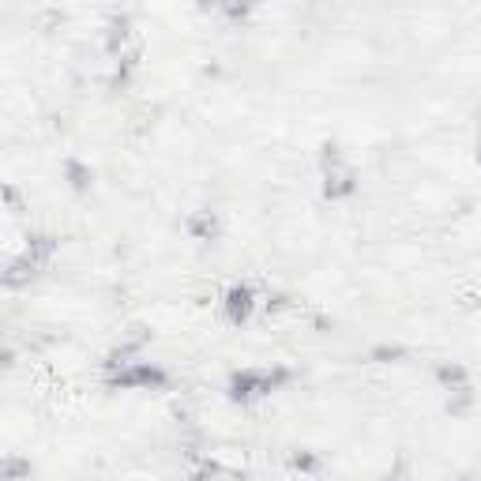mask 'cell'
Returning a JSON list of instances; mask_svg holds the SVG:
<instances>
[{"label": "cell", "instance_id": "cell-1", "mask_svg": "<svg viewBox=\"0 0 481 481\" xmlns=\"http://www.w3.org/2000/svg\"><path fill=\"white\" fill-rule=\"evenodd\" d=\"M53 256H57V237L53 234H30L23 241V253L12 256L8 267H4V286L15 290L23 286V282H30L38 271H46V267L53 263Z\"/></svg>", "mask_w": 481, "mask_h": 481}, {"label": "cell", "instance_id": "cell-2", "mask_svg": "<svg viewBox=\"0 0 481 481\" xmlns=\"http://www.w3.org/2000/svg\"><path fill=\"white\" fill-rule=\"evenodd\" d=\"M294 372L290 369H237L229 372V384H226V395L234 402H256V399H267L271 391H278L282 384H290Z\"/></svg>", "mask_w": 481, "mask_h": 481}, {"label": "cell", "instance_id": "cell-3", "mask_svg": "<svg viewBox=\"0 0 481 481\" xmlns=\"http://www.w3.org/2000/svg\"><path fill=\"white\" fill-rule=\"evenodd\" d=\"M319 192L324 200L338 203V200H350L358 192V170L346 162V154L338 144H324V154H319Z\"/></svg>", "mask_w": 481, "mask_h": 481}, {"label": "cell", "instance_id": "cell-4", "mask_svg": "<svg viewBox=\"0 0 481 481\" xmlns=\"http://www.w3.org/2000/svg\"><path fill=\"white\" fill-rule=\"evenodd\" d=\"M102 380L110 391H162L170 384V372L154 361H136V365H124L117 372H105Z\"/></svg>", "mask_w": 481, "mask_h": 481}, {"label": "cell", "instance_id": "cell-5", "mask_svg": "<svg viewBox=\"0 0 481 481\" xmlns=\"http://www.w3.org/2000/svg\"><path fill=\"white\" fill-rule=\"evenodd\" d=\"M260 305H263V297L256 294V286H248V282H234V286L222 294V316H226L234 328L248 324V319L260 312Z\"/></svg>", "mask_w": 481, "mask_h": 481}, {"label": "cell", "instance_id": "cell-6", "mask_svg": "<svg viewBox=\"0 0 481 481\" xmlns=\"http://www.w3.org/2000/svg\"><path fill=\"white\" fill-rule=\"evenodd\" d=\"M102 49H105V57H110V61H120V57H129V53L139 49V42H136V27H132L129 15H120V12H117V15H110V20H105Z\"/></svg>", "mask_w": 481, "mask_h": 481}, {"label": "cell", "instance_id": "cell-7", "mask_svg": "<svg viewBox=\"0 0 481 481\" xmlns=\"http://www.w3.org/2000/svg\"><path fill=\"white\" fill-rule=\"evenodd\" d=\"M185 229H188V237H195V241H219L222 219H219V211L200 207V211H192V215L185 219Z\"/></svg>", "mask_w": 481, "mask_h": 481}, {"label": "cell", "instance_id": "cell-8", "mask_svg": "<svg viewBox=\"0 0 481 481\" xmlns=\"http://www.w3.org/2000/svg\"><path fill=\"white\" fill-rule=\"evenodd\" d=\"M436 384L448 391V395H455V391H470V372L459 361H440L436 365Z\"/></svg>", "mask_w": 481, "mask_h": 481}, {"label": "cell", "instance_id": "cell-9", "mask_svg": "<svg viewBox=\"0 0 481 481\" xmlns=\"http://www.w3.org/2000/svg\"><path fill=\"white\" fill-rule=\"evenodd\" d=\"M64 177H68V185H72L76 192H87V188H91V181H95L91 166L79 162V158H68V162H64Z\"/></svg>", "mask_w": 481, "mask_h": 481}, {"label": "cell", "instance_id": "cell-10", "mask_svg": "<svg viewBox=\"0 0 481 481\" xmlns=\"http://www.w3.org/2000/svg\"><path fill=\"white\" fill-rule=\"evenodd\" d=\"M0 474H4V481H23V477H30V462L8 455V459H4V467H0Z\"/></svg>", "mask_w": 481, "mask_h": 481}, {"label": "cell", "instance_id": "cell-11", "mask_svg": "<svg viewBox=\"0 0 481 481\" xmlns=\"http://www.w3.org/2000/svg\"><path fill=\"white\" fill-rule=\"evenodd\" d=\"M290 470L294 474H316L319 470V459L312 452H294L290 455Z\"/></svg>", "mask_w": 481, "mask_h": 481}, {"label": "cell", "instance_id": "cell-12", "mask_svg": "<svg viewBox=\"0 0 481 481\" xmlns=\"http://www.w3.org/2000/svg\"><path fill=\"white\" fill-rule=\"evenodd\" d=\"M470 402H474V391H455V395H448V414H467L470 410Z\"/></svg>", "mask_w": 481, "mask_h": 481}, {"label": "cell", "instance_id": "cell-13", "mask_svg": "<svg viewBox=\"0 0 481 481\" xmlns=\"http://www.w3.org/2000/svg\"><path fill=\"white\" fill-rule=\"evenodd\" d=\"M372 358L377 361H395V358H402V346H377L372 350Z\"/></svg>", "mask_w": 481, "mask_h": 481}, {"label": "cell", "instance_id": "cell-14", "mask_svg": "<svg viewBox=\"0 0 481 481\" xmlns=\"http://www.w3.org/2000/svg\"><path fill=\"white\" fill-rule=\"evenodd\" d=\"M474 158H477V166H481V136H477V144H474Z\"/></svg>", "mask_w": 481, "mask_h": 481}]
</instances>
